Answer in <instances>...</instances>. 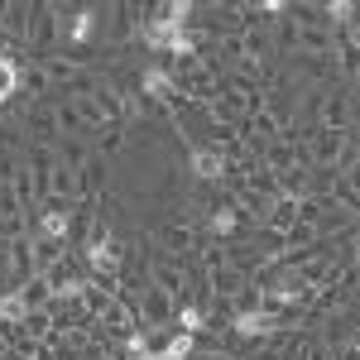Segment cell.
<instances>
[{
	"mask_svg": "<svg viewBox=\"0 0 360 360\" xmlns=\"http://www.w3.org/2000/svg\"><path fill=\"white\" fill-rule=\"evenodd\" d=\"M154 20H164L168 29H193V5L188 0H168V5H159Z\"/></svg>",
	"mask_w": 360,
	"mask_h": 360,
	"instance_id": "11",
	"label": "cell"
},
{
	"mask_svg": "<svg viewBox=\"0 0 360 360\" xmlns=\"http://www.w3.org/2000/svg\"><path fill=\"white\" fill-rule=\"evenodd\" d=\"M202 231H207L212 240H236V231H240V207H236V202L217 207V212L202 221Z\"/></svg>",
	"mask_w": 360,
	"mask_h": 360,
	"instance_id": "7",
	"label": "cell"
},
{
	"mask_svg": "<svg viewBox=\"0 0 360 360\" xmlns=\"http://www.w3.org/2000/svg\"><path fill=\"white\" fill-rule=\"evenodd\" d=\"M96 25H101V10H91V5L72 10V15H68V49L82 53L86 44H91V34H96Z\"/></svg>",
	"mask_w": 360,
	"mask_h": 360,
	"instance_id": "5",
	"label": "cell"
},
{
	"mask_svg": "<svg viewBox=\"0 0 360 360\" xmlns=\"http://www.w3.org/2000/svg\"><path fill=\"white\" fill-rule=\"evenodd\" d=\"M322 20L336 29H351V20H356V10H351V0H332V5H322Z\"/></svg>",
	"mask_w": 360,
	"mask_h": 360,
	"instance_id": "12",
	"label": "cell"
},
{
	"mask_svg": "<svg viewBox=\"0 0 360 360\" xmlns=\"http://www.w3.org/2000/svg\"><path fill=\"white\" fill-rule=\"evenodd\" d=\"M139 91H144L149 101H168V96L178 91V82H173V72H168L164 63H149V68L139 72Z\"/></svg>",
	"mask_w": 360,
	"mask_h": 360,
	"instance_id": "6",
	"label": "cell"
},
{
	"mask_svg": "<svg viewBox=\"0 0 360 360\" xmlns=\"http://www.w3.org/2000/svg\"><path fill=\"white\" fill-rule=\"evenodd\" d=\"M82 255H86V269H91V283H101V288H111L115 278H120V269H125V240L106 221L91 226Z\"/></svg>",
	"mask_w": 360,
	"mask_h": 360,
	"instance_id": "1",
	"label": "cell"
},
{
	"mask_svg": "<svg viewBox=\"0 0 360 360\" xmlns=\"http://www.w3.org/2000/svg\"><path fill=\"white\" fill-rule=\"evenodd\" d=\"M20 86H25V68H20L10 53H0V106H5Z\"/></svg>",
	"mask_w": 360,
	"mask_h": 360,
	"instance_id": "9",
	"label": "cell"
},
{
	"mask_svg": "<svg viewBox=\"0 0 360 360\" xmlns=\"http://www.w3.org/2000/svg\"><path fill=\"white\" fill-rule=\"evenodd\" d=\"M231 332L245 336V341H259V336L278 332V317L264 312V307H236V312H231Z\"/></svg>",
	"mask_w": 360,
	"mask_h": 360,
	"instance_id": "2",
	"label": "cell"
},
{
	"mask_svg": "<svg viewBox=\"0 0 360 360\" xmlns=\"http://www.w3.org/2000/svg\"><path fill=\"white\" fill-rule=\"evenodd\" d=\"M29 322V303L20 288H10V293H0V327H25Z\"/></svg>",
	"mask_w": 360,
	"mask_h": 360,
	"instance_id": "8",
	"label": "cell"
},
{
	"mask_svg": "<svg viewBox=\"0 0 360 360\" xmlns=\"http://www.w3.org/2000/svg\"><path fill=\"white\" fill-rule=\"evenodd\" d=\"M173 322H178V332H188V336H197V332H207V327H212V317H207L197 303H178Z\"/></svg>",
	"mask_w": 360,
	"mask_h": 360,
	"instance_id": "10",
	"label": "cell"
},
{
	"mask_svg": "<svg viewBox=\"0 0 360 360\" xmlns=\"http://www.w3.org/2000/svg\"><path fill=\"white\" fill-rule=\"evenodd\" d=\"M188 168H193L197 183H221L226 178V154L212 149V144H193V149H188Z\"/></svg>",
	"mask_w": 360,
	"mask_h": 360,
	"instance_id": "4",
	"label": "cell"
},
{
	"mask_svg": "<svg viewBox=\"0 0 360 360\" xmlns=\"http://www.w3.org/2000/svg\"><path fill=\"white\" fill-rule=\"evenodd\" d=\"M0 360H10V356H5V346H0Z\"/></svg>",
	"mask_w": 360,
	"mask_h": 360,
	"instance_id": "13",
	"label": "cell"
},
{
	"mask_svg": "<svg viewBox=\"0 0 360 360\" xmlns=\"http://www.w3.org/2000/svg\"><path fill=\"white\" fill-rule=\"evenodd\" d=\"M68 231H72V207H44L39 221H34V240L68 245Z\"/></svg>",
	"mask_w": 360,
	"mask_h": 360,
	"instance_id": "3",
	"label": "cell"
}]
</instances>
